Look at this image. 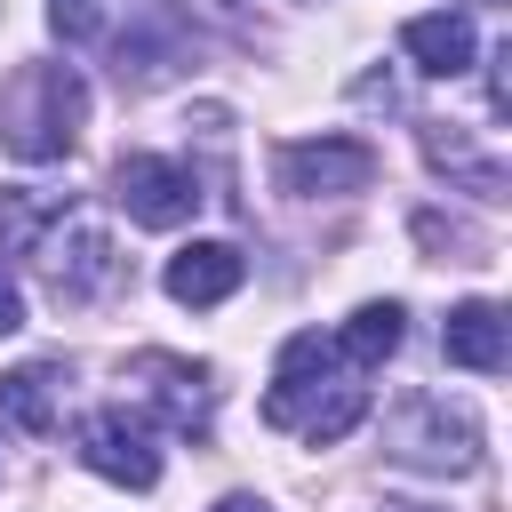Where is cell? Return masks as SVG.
<instances>
[{
    "mask_svg": "<svg viewBox=\"0 0 512 512\" xmlns=\"http://www.w3.org/2000/svg\"><path fill=\"white\" fill-rule=\"evenodd\" d=\"M240 280H248V256H240L232 240H192V248H176V256H168V272H160V288H168L176 304H192V312L224 304Z\"/></svg>",
    "mask_w": 512,
    "mask_h": 512,
    "instance_id": "9c48e42d",
    "label": "cell"
},
{
    "mask_svg": "<svg viewBox=\"0 0 512 512\" xmlns=\"http://www.w3.org/2000/svg\"><path fill=\"white\" fill-rule=\"evenodd\" d=\"M424 160H432L448 184L480 192V200H496V192H504V160H496V152H480L456 120H424Z\"/></svg>",
    "mask_w": 512,
    "mask_h": 512,
    "instance_id": "7c38bea8",
    "label": "cell"
},
{
    "mask_svg": "<svg viewBox=\"0 0 512 512\" xmlns=\"http://www.w3.org/2000/svg\"><path fill=\"white\" fill-rule=\"evenodd\" d=\"M384 456L392 464H408V472H472L480 464V424L464 416V408H448L440 392H424V400H408L392 424H384Z\"/></svg>",
    "mask_w": 512,
    "mask_h": 512,
    "instance_id": "3957f363",
    "label": "cell"
},
{
    "mask_svg": "<svg viewBox=\"0 0 512 512\" xmlns=\"http://www.w3.org/2000/svg\"><path fill=\"white\" fill-rule=\"evenodd\" d=\"M360 416H368V384L336 352V336H320V328L288 336L280 368H272V392H264V424H280V432H296L312 448H336Z\"/></svg>",
    "mask_w": 512,
    "mask_h": 512,
    "instance_id": "6da1fadb",
    "label": "cell"
},
{
    "mask_svg": "<svg viewBox=\"0 0 512 512\" xmlns=\"http://www.w3.org/2000/svg\"><path fill=\"white\" fill-rule=\"evenodd\" d=\"M440 352H448V368H472V376H496V368L512 360V344H504V304H488V296H472V304H456V312L440 320Z\"/></svg>",
    "mask_w": 512,
    "mask_h": 512,
    "instance_id": "8fae6325",
    "label": "cell"
},
{
    "mask_svg": "<svg viewBox=\"0 0 512 512\" xmlns=\"http://www.w3.org/2000/svg\"><path fill=\"white\" fill-rule=\"evenodd\" d=\"M400 48H408V64H416V72L456 80V72H472L480 32H472V16H464V8H424V16H408V24H400Z\"/></svg>",
    "mask_w": 512,
    "mask_h": 512,
    "instance_id": "30bf717a",
    "label": "cell"
},
{
    "mask_svg": "<svg viewBox=\"0 0 512 512\" xmlns=\"http://www.w3.org/2000/svg\"><path fill=\"white\" fill-rule=\"evenodd\" d=\"M400 336H408V312H400L392 296H376V304H360V312L336 328V352H344V360L368 376V368H384V360L400 352Z\"/></svg>",
    "mask_w": 512,
    "mask_h": 512,
    "instance_id": "5bb4252c",
    "label": "cell"
},
{
    "mask_svg": "<svg viewBox=\"0 0 512 512\" xmlns=\"http://www.w3.org/2000/svg\"><path fill=\"white\" fill-rule=\"evenodd\" d=\"M112 200L128 208V224H144V232H176V224L200 208V176H192L184 160H168V152H120V168H112Z\"/></svg>",
    "mask_w": 512,
    "mask_h": 512,
    "instance_id": "8992f818",
    "label": "cell"
},
{
    "mask_svg": "<svg viewBox=\"0 0 512 512\" xmlns=\"http://www.w3.org/2000/svg\"><path fill=\"white\" fill-rule=\"evenodd\" d=\"M40 272H48V296H56V304H96V296L120 280L112 232H104V224H80V216L64 208V224L40 232Z\"/></svg>",
    "mask_w": 512,
    "mask_h": 512,
    "instance_id": "52a82bcc",
    "label": "cell"
},
{
    "mask_svg": "<svg viewBox=\"0 0 512 512\" xmlns=\"http://www.w3.org/2000/svg\"><path fill=\"white\" fill-rule=\"evenodd\" d=\"M104 24H112V0H48V32L56 40H104Z\"/></svg>",
    "mask_w": 512,
    "mask_h": 512,
    "instance_id": "9a60e30c",
    "label": "cell"
},
{
    "mask_svg": "<svg viewBox=\"0 0 512 512\" xmlns=\"http://www.w3.org/2000/svg\"><path fill=\"white\" fill-rule=\"evenodd\" d=\"M72 448H80V464L96 480H120V488H152L160 480V424L144 408H88Z\"/></svg>",
    "mask_w": 512,
    "mask_h": 512,
    "instance_id": "277c9868",
    "label": "cell"
},
{
    "mask_svg": "<svg viewBox=\"0 0 512 512\" xmlns=\"http://www.w3.org/2000/svg\"><path fill=\"white\" fill-rule=\"evenodd\" d=\"M80 120H88V80L72 64H24L0 96V144L16 160H64L80 144Z\"/></svg>",
    "mask_w": 512,
    "mask_h": 512,
    "instance_id": "7a4b0ae2",
    "label": "cell"
},
{
    "mask_svg": "<svg viewBox=\"0 0 512 512\" xmlns=\"http://www.w3.org/2000/svg\"><path fill=\"white\" fill-rule=\"evenodd\" d=\"M56 416H64V368L32 360V368L0 376V424H16V432H56Z\"/></svg>",
    "mask_w": 512,
    "mask_h": 512,
    "instance_id": "4fadbf2b",
    "label": "cell"
},
{
    "mask_svg": "<svg viewBox=\"0 0 512 512\" xmlns=\"http://www.w3.org/2000/svg\"><path fill=\"white\" fill-rule=\"evenodd\" d=\"M16 328H24V288H16V272L0 256V336H16Z\"/></svg>",
    "mask_w": 512,
    "mask_h": 512,
    "instance_id": "e0dca14e",
    "label": "cell"
},
{
    "mask_svg": "<svg viewBox=\"0 0 512 512\" xmlns=\"http://www.w3.org/2000/svg\"><path fill=\"white\" fill-rule=\"evenodd\" d=\"M128 384L144 392V416L152 424L208 440V424H216V376L200 360H184V352H136L128 360Z\"/></svg>",
    "mask_w": 512,
    "mask_h": 512,
    "instance_id": "5b68a950",
    "label": "cell"
},
{
    "mask_svg": "<svg viewBox=\"0 0 512 512\" xmlns=\"http://www.w3.org/2000/svg\"><path fill=\"white\" fill-rule=\"evenodd\" d=\"M216 512H272V504H264V496H224Z\"/></svg>",
    "mask_w": 512,
    "mask_h": 512,
    "instance_id": "ac0fdd59",
    "label": "cell"
},
{
    "mask_svg": "<svg viewBox=\"0 0 512 512\" xmlns=\"http://www.w3.org/2000/svg\"><path fill=\"white\" fill-rule=\"evenodd\" d=\"M504 64H512V48L488 56V112H496V120H512V72H504Z\"/></svg>",
    "mask_w": 512,
    "mask_h": 512,
    "instance_id": "2e32d148",
    "label": "cell"
},
{
    "mask_svg": "<svg viewBox=\"0 0 512 512\" xmlns=\"http://www.w3.org/2000/svg\"><path fill=\"white\" fill-rule=\"evenodd\" d=\"M376 512H432V504H376Z\"/></svg>",
    "mask_w": 512,
    "mask_h": 512,
    "instance_id": "d6986e66",
    "label": "cell"
},
{
    "mask_svg": "<svg viewBox=\"0 0 512 512\" xmlns=\"http://www.w3.org/2000/svg\"><path fill=\"white\" fill-rule=\"evenodd\" d=\"M280 192L296 200H344V192H368L376 184V152L360 136H304V144H280Z\"/></svg>",
    "mask_w": 512,
    "mask_h": 512,
    "instance_id": "ba28073f",
    "label": "cell"
}]
</instances>
